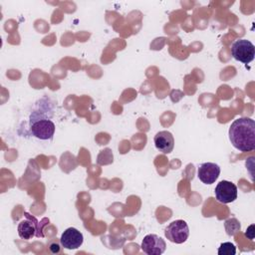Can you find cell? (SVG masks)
Masks as SVG:
<instances>
[{"instance_id":"obj_11","label":"cell","mask_w":255,"mask_h":255,"mask_svg":"<svg viewBox=\"0 0 255 255\" xmlns=\"http://www.w3.org/2000/svg\"><path fill=\"white\" fill-rule=\"evenodd\" d=\"M224 227H225L226 233L229 236H234L237 232H239V230L241 228L240 222L236 218H229V219L225 220Z\"/></svg>"},{"instance_id":"obj_9","label":"cell","mask_w":255,"mask_h":255,"mask_svg":"<svg viewBox=\"0 0 255 255\" xmlns=\"http://www.w3.org/2000/svg\"><path fill=\"white\" fill-rule=\"evenodd\" d=\"M220 174V167L214 162H204L197 169V176L204 184H212Z\"/></svg>"},{"instance_id":"obj_10","label":"cell","mask_w":255,"mask_h":255,"mask_svg":"<svg viewBox=\"0 0 255 255\" xmlns=\"http://www.w3.org/2000/svg\"><path fill=\"white\" fill-rule=\"evenodd\" d=\"M155 147L162 153L167 154L172 151L174 147V138L170 131L160 130L158 131L153 138Z\"/></svg>"},{"instance_id":"obj_4","label":"cell","mask_w":255,"mask_h":255,"mask_svg":"<svg viewBox=\"0 0 255 255\" xmlns=\"http://www.w3.org/2000/svg\"><path fill=\"white\" fill-rule=\"evenodd\" d=\"M231 55L235 60L243 64H248L254 59L255 47L249 40L239 39L232 44Z\"/></svg>"},{"instance_id":"obj_2","label":"cell","mask_w":255,"mask_h":255,"mask_svg":"<svg viewBox=\"0 0 255 255\" xmlns=\"http://www.w3.org/2000/svg\"><path fill=\"white\" fill-rule=\"evenodd\" d=\"M55 124L45 117H38L31 115L30 117V130L32 134L39 139H52L55 133Z\"/></svg>"},{"instance_id":"obj_14","label":"cell","mask_w":255,"mask_h":255,"mask_svg":"<svg viewBox=\"0 0 255 255\" xmlns=\"http://www.w3.org/2000/svg\"><path fill=\"white\" fill-rule=\"evenodd\" d=\"M253 229H254V225H250L249 227H248V229L246 230V233H245V235L249 238V239H253L254 238V231H253Z\"/></svg>"},{"instance_id":"obj_13","label":"cell","mask_w":255,"mask_h":255,"mask_svg":"<svg viewBox=\"0 0 255 255\" xmlns=\"http://www.w3.org/2000/svg\"><path fill=\"white\" fill-rule=\"evenodd\" d=\"M62 244H61V241L60 240H57V239H52L49 243H48V248L50 250L51 253L53 254H57V253H60L61 250H62Z\"/></svg>"},{"instance_id":"obj_6","label":"cell","mask_w":255,"mask_h":255,"mask_svg":"<svg viewBox=\"0 0 255 255\" xmlns=\"http://www.w3.org/2000/svg\"><path fill=\"white\" fill-rule=\"evenodd\" d=\"M217 201L227 204L237 198V186L228 180H221L214 189Z\"/></svg>"},{"instance_id":"obj_7","label":"cell","mask_w":255,"mask_h":255,"mask_svg":"<svg viewBox=\"0 0 255 255\" xmlns=\"http://www.w3.org/2000/svg\"><path fill=\"white\" fill-rule=\"evenodd\" d=\"M140 247L147 255H160L165 251L166 243L156 234H147L143 237Z\"/></svg>"},{"instance_id":"obj_5","label":"cell","mask_w":255,"mask_h":255,"mask_svg":"<svg viewBox=\"0 0 255 255\" xmlns=\"http://www.w3.org/2000/svg\"><path fill=\"white\" fill-rule=\"evenodd\" d=\"M164 235L170 242L181 244L185 242L189 236L188 225L184 220H174L165 227Z\"/></svg>"},{"instance_id":"obj_1","label":"cell","mask_w":255,"mask_h":255,"mask_svg":"<svg viewBox=\"0 0 255 255\" xmlns=\"http://www.w3.org/2000/svg\"><path fill=\"white\" fill-rule=\"evenodd\" d=\"M229 139L240 151L255 149V122L250 118L236 119L229 127Z\"/></svg>"},{"instance_id":"obj_8","label":"cell","mask_w":255,"mask_h":255,"mask_svg":"<svg viewBox=\"0 0 255 255\" xmlns=\"http://www.w3.org/2000/svg\"><path fill=\"white\" fill-rule=\"evenodd\" d=\"M60 241L63 248L69 250L78 249L83 244L84 236L82 232L79 231L77 228L69 227L62 233Z\"/></svg>"},{"instance_id":"obj_12","label":"cell","mask_w":255,"mask_h":255,"mask_svg":"<svg viewBox=\"0 0 255 255\" xmlns=\"http://www.w3.org/2000/svg\"><path fill=\"white\" fill-rule=\"evenodd\" d=\"M217 253L218 255H235L236 247L231 242H224L220 244Z\"/></svg>"},{"instance_id":"obj_3","label":"cell","mask_w":255,"mask_h":255,"mask_svg":"<svg viewBox=\"0 0 255 255\" xmlns=\"http://www.w3.org/2000/svg\"><path fill=\"white\" fill-rule=\"evenodd\" d=\"M24 216L25 218L19 222L17 227L19 237L24 240H30L34 236L44 237V234L41 232L42 228L40 227V223L36 217L29 213H24Z\"/></svg>"}]
</instances>
